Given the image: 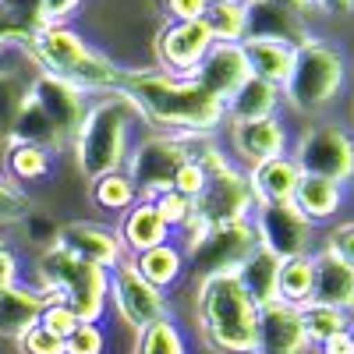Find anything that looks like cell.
I'll list each match as a JSON object with an SVG mask.
<instances>
[{
  "label": "cell",
  "mask_w": 354,
  "mask_h": 354,
  "mask_svg": "<svg viewBox=\"0 0 354 354\" xmlns=\"http://www.w3.org/2000/svg\"><path fill=\"white\" fill-rule=\"evenodd\" d=\"M315 354H354V326L337 333V337H330L326 344H319Z\"/></svg>",
  "instance_id": "47"
},
{
  "label": "cell",
  "mask_w": 354,
  "mask_h": 354,
  "mask_svg": "<svg viewBox=\"0 0 354 354\" xmlns=\"http://www.w3.org/2000/svg\"><path fill=\"white\" fill-rule=\"evenodd\" d=\"M106 344L103 322H78L75 333L64 337V354H106Z\"/></svg>",
  "instance_id": "38"
},
{
  "label": "cell",
  "mask_w": 354,
  "mask_h": 354,
  "mask_svg": "<svg viewBox=\"0 0 354 354\" xmlns=\"http://www.w3.org/2000/svg\"><path fill=\"white\" fill-rule=\"evenodd\" d=\"M326 248H333L347 266H354V220H344V223H333L326 241H322Z\"/></svg>",
  "instance_id": "45"
},
{
  "label": "cell",
  "mask_w": 354,
  "mask_h": 354,
  "mask_svg": "<svg viewBox=\"0 0 354 354\" xmlns=\"http://www.w3.org/2000/svg\"><path fill=\"white\" fill-rule=\"evenodd\" d=\"M290 202L315 230L333 227L340 209L347 205V188L333 185V181H322V177H301V185H298V192H294Z\"/></svg>",
  "instance_id": "22"
},
{
  "label": "cell",
  "mask_w": 354,
  "mask_h": 354,
  "mask_svg": "<svg viewBox=\"0 0 354 354\" xmlns=\"http://www.w3.org/2000/svg\"><path fill=\"white\" fill-rule=\"evenodd\" d=\"M241 50H245V61H248L252 78H262L270 85H283V78L290 71V57H294V43L290 39L248 32Z\"/></svg>",
  "instance_id": "23"
},
{
  "label": "cell",
  "mask_w": 354,
  "mask_h": 354,
  "mask_svg": "<svg viewBox=\"0 0 354 354\" xmlns=\"http://www.w3.org/2000/svg\"><path fill=\"white\" fill-rule=\"evenodd\" d=\"M290 11L298 18H305L308 11H315V0H290Z\"/></svg>",
  "instance_id": "49"
},
{
  "label": "cell",
  "mask_w": 354,
  "mask_h": 354,
  "mask_svg": "<svg viewBox=\"0 0 354 354\" xmlns=\"http://www.w3.org/2000/svg\"><path fill=\"white\" fill-rule=\"evenodd\" d=\"M192 78H195L213 100L227 103V100L252 78L241 43H213L209 53L202 57V64H198V71H195Z\"/></svg>",
  "instance_id": "18"
},
{
  "label": "cell",
  "mask_w": 354,
  "mask_h": 354,
  "mask_svg": "<svg viewBox=\"0 0 354 354\" xmlns=\"http://www.w3.org/2000/svg\"><path fill=\"white\" fill-rule=\"evenodd\" d=\"M21 354H64V340L61 337H53L50 330L43 326H32L21 340H15Z\"/></svg>",
  "instance_id": "42"
},
{
  "label": "cell",
  "mask_w": 354,
  "mask_h": 354,
  "mask_svg": "<svg viewBox=\"0 0 354 354\" xmlns=\"http://www.w3.org/2000/svg\"><path fill=\"white\" fill-rule=\"evenodd\" d=\"M298 308H301V326H305V337L312 340V347L326 344L330 337H337V333H344V330L354 326V315L344 312V308H333V305L305 301Z\"/></svg>",
  "instance_id": "33"
},
{
  "label": "cell",
  "mask_w": 354,
  "mask_h": 354,
  "mask_svg": "<svg viewBox=\"0 0 354 354\" xmlns=\"http://www.w3.org/2000/svg\"><path fill=\"white\" fill-rule=\"evenodd\" d=\"M255 322L259 308L241 290L234 273L195 280V326L209 351L255 354Z\"/></svg>",
  "instance_id": "5"
},
{
  "label": "cell",
  "mask_w": 354,
  "mask_h": 354,
  "mask_svg": "<svg viewBox=\"0 0 354 354\" xmlns=\"http://www.w3.org/2000/svg\"><path fill=\"white\" fill-rule=\"evenodd\" d=\"M32 283L46 290L50 298L71 305L78 322H103L110 312V270L82 262L57 245L39 252Z\"/></svg>",
  "instance_id": "6"
},
{
  "label": "cell",
  "mask_w": 354,
  "mask_h": 354,
  "mask_svg": "<svg viewBox=\"0 0 354 354\" xmlns=\"http://www.w3.org/2000/svg\"><path fill=\"white\" fill-rule=\"evenodd\" d=\"M131 354H192V340H188V330L170 312L135 333Z\"/></svg>",
  "instance_id": "30"
},
{
  "label": "cell",
  "mask_w": 354,
  "mask_h": 354,
  "mask_svg": "<svg viewBox=\"0 0 354 354\" xmlns=\"http://www.w3.org/2000/svg\"><path fill=\"white\" fill-rule=\"evenodd\" d=\"M252 227L259 248L270 252L273 259L287 262V259H305L312 255L315 245V227L294 209V202H255L252 209Z\"/></svg>",
  "instance_id": "10"
},
{
  "label": "cell",
  "mask_w": 354,
  "mask_h": 354,
  "mask_svg": "<svg viewBox=\"0 0 354 354\" xmlns=\"http://www.w3.org/2000/svg\"><path fill=\"white\" fill-rule=\"evenodd\" d=\"M351 82V57L340 43L322 39V36H305L294 43L290 71L280 85L283 103L301 113V117H322L330 113Z\"/></svg>",
  "instance_id": "4"
},
{
  "label": "cell",
  "mask_w": 354,
  "mask_h": 354,
  "mask_svg": "<svg viewBox=\"0 0 354 354\" xmlns=\"http://www.w3.org/2000/svg\"><path fill=\"white\" fill-rule=\"evenodd\" d=\"M57 170V156L39 149V145H28V142H15L8 138L4 149H0V174L15 185H39V181H50Z\"/></svg>",
  "instance_id": "25"
},
{
  "label": "cell",
  "mask_w": 354,
  "mask_h": 354,
  "mask_svg": "<svg viewBox=\"0 0 354 354\" xmlns=\"http://www.w3.org/2000/svg\"><path fill=\"white\" fill-rule=\"evenodd\" d=\"M163 21H198L205 0H153Z\"/></svg>",
  "instance_id": "43"
},
{
  "label": "cell",
  "mask_w": 354,
  "mask_h": 354,
  "mask_svg": "<svg viewBox=\"0 0 354 354\" xmlns=\"http://www.w3.org/2000/svg\"><path fill=\"white\" fill-rule=\"evenodd\" d=\"M255 354H315L301 326V308L287 301H270L259 308L255 322Z\"/></svg>",
  "instance_id": "15"
},
{
  "label": "cell",
  "mask_w": 354,
  "mask_h": 354,
  "mask_svg": "<svg viewBox=\"0 0 354 354\" xmlns=\"http://www.w3.org/2000/svg\"><path fill=\"white\" fill-rule=\"evenodd\" d=\"M245 174H248L255 202H290L294 192H298V185H301V170L290 160V153L262 160V163L248 167Z\"/></svg>",
  "instance_id": "24"
},
{
  "label": "cell",
  "mask_w": 354,
  "mask_h": 354,
  "mask_svg": "<svg viewBox=\"0 0 354 354\" xmlns=\"http://www.w3.org/2000/svg\"><path fill=\"white\" fill-rule=\"evenodd\" d=\"M138 124L145 128L142 113L121 88H117V93H106V96H93L85 121H82V128H78V135L71 142L75 167H78V174L85 177V181H96V177H103V174L124 170Z\"/></svg>",
  "instance_id": "3"
},
{
  "label": "cell",
  "mask_w": 354,
  "mask_h": 354,
  "mask_svg": "<svg viewBox=\"0 0 354 354\" xmlns=\"http://www.w3.org/2000/svg\"><path fill=\"white\" fill-rule=\"evenodd\" d=\"M21 280H25V259H21V252L8 238H0V290L15 287Z\"/></svg>",
  "instance_id": "41"
},
{
  "label": "cell",
  "mask_w": 354,
  "mask_h": 354,
  "mask_svg": "<svg viewBox=\"0 0 354 354\" xmlns=\"http://www.w3.org/2000/svg\"><path fill=\"white\" fill-rule=\"evenodd\" d=\"M121 93L138 106L145 128L153 131L216 138L227 124L223 103L213 100L195 78H174L160 68H124Z\"/></svg>",
  "instance_id": "1"
},
{
  "label": "cell",
  "mask_w": 354,
  "mask_h": 354,
  "mask_svg": "<svg viewBox=\"0 0 354 354\" xmlns=\"http://www.w3.org/2000/svg\"><path fill=\"white\" fill-rule=\"evenodd\" d=\"M28 64L43 75H53L85 96H106L117 93L124 82V64H117L110 53L96 43H88L75 25H43L36 28L28 43L21 46Z\"/></svg>",
  "instance_id": "2"
},
{
  "label": "cell",
  "mask_w": 354,
  "mask_h": 354,
  "mask_svg": "<svg viewBox=\"0 0 354 354\" xmlns=\"http://www.w3.org/2000/svg\"><path fill=\"white\" fill-rule=\"evenodd\" d=\"M230 153L234 163H245L255 167L262 160H273L290 153V128L283 117H262V121H241V124H230Z\"/></svg>",
  "instance_id": "17"
},
{
  "label": "cell",
  "mask_w": 354,
  "mask_h": 354,
  "mask_svg": "<svg viewBox=\"0 0 354 354\" xmlns=\"http://www.w3.org/2000/svg\"><path fill=\"white\" fill-rule=\"evenodd\" d=\"M18 227L25 230V241H28V245H36L39 252L53 248V245H57V234H61V223H57V216L39 213V209H32Z\"/></svg>",
  "instance_id": "39"
},
{
  "label": "cell",
  "mask_w": 354,
  "mask_h": 354,
  "mask_svg": "<svg viewBox=\"0 0 354 354\" xmlns=\"http://www.w3.org/2000/svg\"><path fill=\"white\" fill-rule=\"evenodd\" d=\"M28 103H36L50 117V124L61 131V138L68 142V149H71V142H75V135H78V128L85 121L93 96H85L82 88L53 78V75L36 71L32 78H28Z\"/></svg>",
  "instance_id": "14"
},
{
  "label": "cell",
  "mask_w": 354,
  "mask_h": 354,
  "mask_svg": "<svg viewBox=\"0 0 354 354\" xmlns=\"http://www.w3.org/2000/svg\"><path fill=\"white\" fill-rule=\"evenodd\" d=\"M28 100V78L15 68H0V142L11 138V128Z\"/></svg>",
  "instance_id": "34"
},
{
  "label": "cell",
  "mask_w": 354,
  "mask_h": 354,
  "mask_svg": "<svg viewBox=\"0 0 354 354\" xmlns=\"http://www.w3.org/2000/svg\"><path fill=\"white\" fill-rule=\"evenodd\" d=\"M308 301L354 312V266H347L326 245H319L312 252V298Z\"/></svg>",
  "instance_id": "19"
},
{
  "label": "cell",
  "mask_w": 354,
  "mask_h": 354,
  "mask_svg": "<svg viewBox=\"0 0 354 354\" xmlns=\"http://www.w3.org/2000/svg\"><path fill=\"white\" fill-rule=\"evenodd\" d=\"M315 11H322V15H354V0H315Z\"/></svg>",
  "instance_id": "48"
},
{
  "label": "cell",
  "mask_w": 354,
  "mask_h": 354,
  "mask_svg": "<svg viewBox=\"0 0 354 354\" xmlns=\"http://www.w3.org/2000/svg\"><path fill=\"white\" fill-rule=\"evenodd\" d=\"M39 326H43V330H50L53 337H61V340H64V337H71V333H75L78 315L71 312V305L50 298V301H46V308H43V315H39Z\"/></svg>",
  "instance_id": "40"
},
{
  "label": "cell",
  "mask_w": 354,
  "mask_h": 354,
  "mask_svg": "<svg viewBox=\"0 0 354 354\" xmlns=\"http://www.w3.org/2000/svg\"><path fill=\"white\" fill-rule=\"evenodd\" d=\"M270 4H280V8H287V11H290V0H270Z\"/></svg>",
  "instance_id": "50"
},
{
  "label": "cell",
  "mask_w": 354,
  "mask_h": 354,
  "mask_svg": "<svg viewBox=\"0 0 354 354\" xmlns=\"http://www.w3.org/2000/svg\"><path fill=\"white\" fill-rule=\"evenodd\" d=\"M205 177H209V170H205V167L198 163V156H195L192 163L181 167V174H177V181H174L170 192H181V195H188V198L195 202V195H198L202 185H205Z\"/></svg>",
  "instance_id": "46"
},
{
  "label": "cell",
  "mask_w": 354,
  "mask_h": 354,
  "mask_svg": "<svg viewBox=\"0 0 354 354\" xmlns=\"http://www.w3.org/2000/svg\"><path fill=\"white\" fill-rule=\"evenodd\" d=\"M11 138H15V142H28V145H39V149H46V153H53V156L68 153V142L61 138V131H57V128L50 124V117H46L36 103H28V100H25V106H21V113H18L15 128H11Z\"/></svg>",
  "instance_id": "31"
},
{
  "label": "cell",
  "mask_w": 354,
  "mask_h": 354,
  "mask_svg": "<svg viewBox=\"0 0 354 354\" xmlns=\"http://www.w3.org/2000/svg\"><path fill=\"white\" fill-rule=\"evenodd\" d=\"M46 301L50 294L39 290L32 280H21L0 290V340H21L32 326H39Z\"/></svg>",
  "instance_id": "20"
},
{
  "label": "cell",
  "mask_w": 354,
  "mask_h": 354,
  "mask_svg": "<svg viewBox=\"0 0 354 354\" xmlns=\"http://www.w3.org/2000/svg\"><path fill=\"white\" fill-rule=\"evenodd\" d=\"M238 283H241V290L252 298V305L255 308H262V305H270V301H277V277H280V259H273L270 252H262V248H255L248 259H245V266L238 273Z\"/></svg>",
  "instance_id": "29"
},
{
  "label": "cell",
  "mask_w": 354,
  "mask_h": 354,
  "mask_svg": "<svg viewBox=\"0 0 354 354\" xmlns=\"http://www.w3.org/2000/svg\"><path fill=\"white\" fill-rule=\"evenodd\" d=\"M153 202H156V209H160V216H163V223L170 227L174 238L195 220V202H192L188 195H181V192H163V195H156Z\"/></svg>",
  "instance_id": "37"
},
{
  "label": "cell",
  "mask_w": 354,
  "mask_h": 354,
  "mask_svg": "<svg viewBox=\"0 0 354 354\" xmlns=\"http://www.w3.org/2000/svg\"><path fill=\"white\" fill-rule=\"evenodd\" d=\"M290 160L301 177H322L351 188L354 185V131L340 121H315L290 138Z\"/></svg>",
  "instance_id": "9"
},
{
  "label": "cell",
  "mask_w": 354,
  "mask_h": 354,
  "mask_svg": "<svg viewBox=\"0 0 354 354\" xmlns=\"http://www.w3.org/2000/svg\"><path fill=\"white\" fill-rule=\"evenodd\" d=\"M57 248L71 252L82 262H93L100 270H113L124 255V245L117 238V227L110 223H96V220H71L61 223V234H57Z\"/></svg>",
  "instance_id": "16"
},
{
  "label": "cell",
  "mask_w": 354,
  "mask_h": 354,
  "mask_svg": "<svg viewBox=\"0 0 354 354\" xmlns=\"http://www.w3.org/2000/svg\"><path fill=\"white\" fill-rule=\"evenodd\" d=\"M88 198H93L96 209L121 216L142 195H138V188L131 185V177L124 170H113V174H103V177H96V181H88Z\"/></svg>",
  "instance_id": "32"
},
{
  "label": "cell",
  "mask_w": 354,
  "mask_h": 354,
  "mask_svg": "<svg viewBox=\"0 0 354 354\" xmlns=\"http://www.w3.org/2000/svg\"><path fill=\"white\" fill-rule=\"evenodd\" d=\"M198 21L213 43H245V36L252 32L248 0H205Z\"/></svg>",
  "instance_id": "28"
},
{
  "label": "cell",
  "mask_w": 354,
  "mask_h": 354,
  "mask_svg": "<svg viewBox=\"0 0 354 354\" xmlns=\"http://www.w3.org/2000/svg\"><path fill=\"white\" fill-rule=\"evenodd\" d=\"M78 8H82V0H36L39 25H71Z\"/></svg>",
  "instance_id": "44"
},
{
  "label": "cell",
  "mask_w": 354,
  "mask_h": 354,
  "mask_svg": "<svg viewBox=\"0 0 354 354\" xmlns=\"http://www.w3.org/2000/svg\"><path fill=\"white\" fill-rule=\"evenodd\" d=\"M131 266L149 280L153 287H160L163 294H170L177 283H181L188 277V259H185V248L177 245L174 238L149 248V252H142V255H131Z\"/></svg>",
  "instance_id": "27"
},
{
  "label": "cell",
  "mask_w": 354,
  "mask_h": 354,
  "mask_svg": "<svg viewBox=\"0 0 354 354\" xmlns=\"http://www.w3.org/2000/svg\"><path fill=\"white\" fill-rule=\"evenodd\" d=\"M209 46L213 39L202 21H163L153 36L156 68L174 78H192L202 64V57L209 53Z\"/></svg>",
  "instance_id": "13"
},
{
  "label": "cell",
  "mask_w": 354,
  "mask_h": 354,
  "mask_svg": "<svg viewBox=\"0 0 354 354\" xmlns=\"http://www.w3.org/2000/svg\"><path fill=\"white\" fill-rule=\"evenodd\" d=\"M117 238H121V245H124V255L131 259V255H142V252L170 241L174 234L163 223L156 202L153 198H138L128 213L117 216Z\"/></svg>",
  "instance_id": "21"
},
{
  "label": "cell",
  "mask_w": 354,
  "mask_h": 354,
  "mask_svg": "<svg viewBox=\"0 0 354 354\" xmlns=\"http://www.w3.org/2000/svg\"><path fill=\"white\" fill-rule=\"evenodd\" d=\"M28 213H32V198H28V192L0 174V227H18Z\"/></svg>",
  "instance_id": "36"
},
{
  "label": "cell",
  "mask_w": 354,
  "mask_h": 354,
  "mask_svg": "<svg viewBox=\"0 0 354 354\" xmlns=\"http://www.w3.org/2000/svg\"><path fill=\"white\" fill-rule=\"evenodd\" d=\"M110 305L117 308L124 326H131L135 333L174 312L170 294H163L160 287H153L145 280L131 266V259H121L110 270Z\"/></svg>",
  "instance_id": "12"
},
{
  "label": "cell",
  "mask_w": 354,
  "mask_h": 354,
  "mask_svg": "<svg viewBox=\"0 0 354 354\" xmlns=\"http://www.w3.org/2000/svg\"><path fill=\"white\" fill-rule=\"evenodd\" d=\"M174 241L185 248L188 273H195V280L238 273L241 266H245V259L259 248V238H255L252 220L213 223V227H205V223L192 220Z\"/></svg>",
  "instance_id": "7"
},
{
  "label": "cell",
  "mask_w": 354,
  "mask_h": 354,
  "mask_svg": "<svg viewBox=\"0 0 354 354\" xmlns=\"http://www.w3.org/2000/svg\"><path fill=\"white\" fill-rule=\"evenodd\" d=\"M283 93L280 85H270L262 78H248L238 93L223 103L227 124H241V121H262V117H280Z\"/></svg>",
  "instance_id": "26"
},
{
  "label": "cell",
  "mask_w": 354,
  "mask_h": 354,
  "mask_svg": "<svg viewBox=\"0 0 354 354\" xmlns=\"http://www.w3.org/2000/svg\"><path fill=\"white\" fill-rule=\"evenodd\" d=\"M252 209H255V195L248 185V174L234 160L205 177L202 192L195 195V220L205 227L252 220Z\"/></svg>",
  "instance_id": "11"
},
{
  "label": "cell",
  "mask_w": 354,
  "mask_h": 354,
  "mask_svg": "<svg viewBox=\"0 0 354 354\" xmlns=\"http://www.w3.org/2000/svg\"><path fill=\"white\" fill-rule=\"evenodd\" d=\"M351 315H354V312H351Z\"/></svg>",
  "instance_id": "51"
},
{
  "label": "cell",
  "mask_w": 354,
  "mask_h": 354,
  "mask_svg": "<svg viewBox=\"0 0 354 354\" xmlns=\"http://www.w3.org/2000/svg\"><path fill=\"white\" fill-rule=\"evenodd\" d=\"M198 145H202V138H195V135L149 131V135L135 138L124 174L131 177V185L138 188L142 198H156L174 188L181 167L198 156Z\"/></svg>",
  "instance_id": "8"
},
{
  "label": "cell",
  "mask_w": 354,
  "mask_h": 354,
  "mask_svg": "<svg viewBox=\"0 0 354 354\" xmlns=\"http://www.w3.org/2000/svg\"><path fill=\"white\" fill-rule=\"evenodd\" d=\"M277 298L287 301V305H305V301L312 298V255L280 262Z\"/></svg>",
  "instance_id": "35"
}]
</instances>
